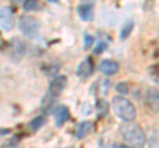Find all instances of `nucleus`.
<instances>
[{"mask_svg":"<svg viewBox=\"0 0 159 148\" xmlns=\"http://www.w3.org/2000/svg\"><path fill=\"white\" fill-rule=\"evenodd\" d=\"M93 41H94L93 36H90V34H86V36H85V49L90 48L93 45Z\"/></svg>","mask_w":159,"mask_h":148,"instance_id":"nucleus-19","label":"nucleus"},{"mask_svg":"<svg viewBox=\"0 0 159 148\" xmlns=\"http://www.w3.org/2000/svg\"><path fill=\"white\" fill-rule=\"evenodd\" d=\"M24 8H25L27 11H31V9H37V8H41V4H39L37 2H34V0H29V2L24 3Z\"/></svg>","mask_w":159,"mask_h":148,"instance_id":"nucleus-18","label":"nucleus"},{"mask_svg":"<svg viewBox=\"0 0 159 148\" xmlns=\"http://www.w3.org/2000/svg\"><path fill=\"white\" fill-rule=\"evenodd\" d=\"M69 116H70V112H69V108L66 106H58L56 110H54V119H56V126H62L65 123Z\"/></svg>","mask_w":159,"mask_h":148,"instance_id":"nucleus-8","label":"nucleus"},{"mask_svg":"<svg viewBox=\"0 0 159 148\" xmlns=\"http://www.w3.org/2000/svg\"><path fill=\"white\" fill-rule=\"evenodd\" d=\"M7 132H8V130H3V131H2V135H4V134H7Z\"/></svg>","mask_w":159,"mask_h":148,"instance_id":"nucleus-22","label":"nucleus"},{"mask_svg":"<svg viewBox=\"0 0 159 148\" xmlns=\"http://www.w3.org/2000/svg\"><path fill=\"white\" fill-rule=\"evenodd\" d=\"M66 83H68V80L65 76H57L54 80L51 82L49 85V89H48V93L45 98L43 101V107L44 110H51V107L54 105V102L58 98V95L61 94L64 91V89L66 87Z\"/></svg>","mask_w":159,"mask_h":148,"instance_id":"nucleus-3","label":"nucleus"},{"mask_svg":"<svg viewBox=\"0 0 159 148\" xmlns=\"http://www.w3.org/2000/svg\"><path fill=\"white\" fill-rule=\"evenodd\" d=\"M146 106L154 114H159V90L158 89H148L146 93Z\"/></svg>","mask_w":159,"mask_h":148,"instance_id":"nucleus-6","label":"nucleus"},{"mask_svg":"<svg viewBox=\"0 0 159 148\" xmlns=\"http://www.w3.org/2000/svg\"><path fill=\"white\" fill-rule=\"evenodd\" d=\"M116 90L119 93V94L122 95H126L129 90H130V87H129V83L127 82H118L116 85Z\"/></svg>","mask_w":159,"mask_h":148,"instance_id":"nucleus-15","label":"nucleus"},{"mask_svg":"<svg viewBox=\"0 0 159 148\" xmlns=\"http://www.w3.org/2000/svg\"><path fill=\"white\" fill-rule=\"evenodd\" d=\"M105 49H106V44H105V42H98V45H97V48H96V50H94V53L98 54L99 52H103Z\"/></svg>","mask_w":159,"mask_h":148,"instance_id":"nucleus-20","label":"nucleus"},{"mask_svg":"<svg viewBox=\"0 0 159 148\" xmlns=\"http://www.w3.org/2000/svg\"><path fill=\"white\" fill-rule=\"evenodd\" d=\"M121 135L123 137V140L130 147L133 148H143V146L146 144V135L141 126L137 124L134 122L129 123H122L121 124Z\"/></svg>","mask_w":159,"mask_h":148,"instance_id":"nucleus-1","label":"nucleus"},{"mask_svg":"<svg viewBox=\"0 0 159 148\" xmlns=\"http://www.w3.org/2000/svg\"><path fill=\"white\" fill-rule=\"evenodd\" d=\"M0 21H2V29L3 31H11L15 27V13H13V9L11 7H2L0 9Z\"/></svg>","mask_w":159,"mask_h":148,"instance_id":"nucleus-5","label":"nucleus"},{"mask_svg":"<svg viewBox=\"0 0 159 148\" xmlns=\"http://www.w3.org/2000/svg\"><path fill=\"white\" fill-rule=\"evenodd\" d=\"M17 141H19V139L16 136H13V137H11V139H8L6 143H3L2 148H16Z\"/></svg>","mask_w":159,"mask_h":148,"instance_id":"nucleus-17","label":"nucleus"},{"mask_svg":"<svg viewBox=\"0 0 159 148\" xmlns=\"http://www.w3.org/2000/svg\"><path fill=\"white\" fill-rule=\"evenodd\" d=\"M92 130V123L88 122V120H84L78 124L77 127V137L78 139H82V137H85L89 132Z\"/></svg>","mask_w":159,"mask_h":148,"instance_id":"nucleus-11","label":"nucleus"},{"mask_svg":"<svg viewBox=\"0 0 159 148\" xmlns=\"http://www.w3.org/2000/svg\"><path fill=\"white\" fill-rule=\"evenodd\" d=\"M119 69V65L117 61L114 60H102L101 63H99V72L102 74H105V76H113V74H116Z\"/></svg>","mask_w":159,"mask_h":148,"instance_id":"nucleus-7","label":"nucleus"},{"mask_svg":"<svg viewBox=\"0 0 159 148\" xmlns=\"http://www.w3.org/2000/svg\"><path fill=\"white\" fill-rule=\"evenodd\" d=\"M111 107H113L114 114L125 123L133 122L134 118H135V115H137V111H135L134 105L123 95L114 97V99L111 102Z\"/></svg>","mask_w":159,"mask_h":148,"instance_id":"nucleus-2","label":"nucleus"},{"mask_svg":"<svg viewBox=\"0 0 159 148\" xmlns=\"http://www.w3.org/2000/svg\"><path fill=\"white\" fill-rule=\"evenodd\" d=\"M45 116L44 115H40V116H37V118H34V119L29 123V127H31V130L34 132V131H37L39 128H41L44 124H45Z\"/></svg>","mask_w":159,"mask_h":148,"instance_id":"nucleus-13","label":"nucleus"},{"mask_svg":"<svg viewBox=\"0 0 159 148\" xmlns=\"http://www.w3.org/2000/svg\"><path fill=\"white\" fill-rule=\"evenodd\" d=\"M109 103L105 101V99H98L97 102V110L99 112V115L103 116V115H106L107 112H109Z\"/></svg>","mask_w":159,"mask_h":148,"instance_id":"nucleus-14","label":"nucleus"},{"mask_svg":"<svg viewBox=\"0 0 159 148\" xmlns=\"http://www.w3.org/2000/svg\"><path fill=\"white\" fill-rule=\"evenodd\" d=\"M133 29H134V23L133 21H126L125 25H123L122 29H121V34H119L121 40H126V38L130 36V33L133 32Z\"/></svg>","mask_w":159,"mask_h":148,"instance_id":"nucleus-12","label":"nucleus"},{"mask_svg":"<svg viewBox=\"0 0 159 148\" xmlns=\"http://www.w3.org/2000/svg\"><path fill=\"white\" fill-rule=\"evenodd\" d=\"M114 148H133V147H130V146H125V144H117Z\"/></svg>","mask_w":159,"mask_h":148,"instance_id":"nucleus-21","label":"nucleus"},{"mask_svg":"<svg viewBox=\"0 0 159 148\" xmlns=\"http://www.w3.org/2000/svg\"><path fill=\"white\" fill-rule=\"evenodd\" d=\"M150 74H151L152 80L159 85V63H157V65H152L150 67Z\"/></svg>","mask_w":159,"mask_h":148,"instance_id":"nucleus-16","label":"nucleus"},{"mask_svg":"<svg viewBox=\"0 0 159 148\" xmlns=\"http://www.w3.org/2000/svg\"><path fill=\"white\" fill-rule=\"evenodd\" d=\"M77 11L82 20L89 21L93 19V4L92 3H81L77 7Z\"/></svg>","mask_w":159,"mask_h":148,"instance_id":"nucleus-10","label":"nucleus"},{"mask_svg":"<svg viewBox=\"0 0 159 148\" xmlns=\"http://www.w3.org/2000/svg\"><path fill=\"white\" fill-rule=\"evenodd\" d=\"M19 28L27 37L29 38H34L39 36L40 29H41V24L34 16L31 15H24L20 17L19 20Z\"/></svg>","mask_w":159,"mask_h":148,"instance_id":"nucleus-4","label":"nucleus"},{"mask_svg":"<svg viewBox=\"0 0 159 148\" xmlns=\"http://www.w3.org/2000/svg\"><path fill=\"white\" fill-rule=\"evenodd\" d=\"M93 72V61L90 58L84 60L77 67V76L81 78H88Z\"/></svg>","mask_w":159,"mask_h":148,"instance_id":"nucleus-9","label":"nucleus"}]
</instances>
